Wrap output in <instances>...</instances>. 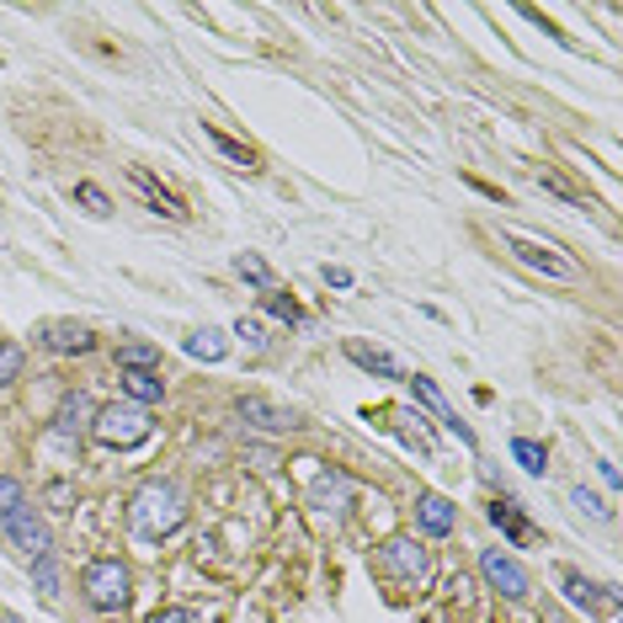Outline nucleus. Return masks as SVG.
Segmentation results:
<instances>
[{
  "mask_svg": "<svg viewBox=\"0 0 623 623\" xmlns=\"http://www.w3.org/2000/svg\"><path fill=\"white\" fill-rule=\"evenodd\" d=\"M570 507H581V512H587V518H597V522L613 518V512H608V501H602V496H591L587 485H576V490H570Z\"/></svg>",
  "mask_w": 623,
  "mask_h": 623,
  "instance_id": "27",
  "label": "nucleus"
},
{
  "mask_svg": "<svg viewBox=\"0 0 623 623\" xmlns=\"http://www.w3.org/2000/svg\"><path fill=\"white\" fill-rule=\"evenodd\" d=\"M80 591L97 613H123L129 597H134V581H129V565L123 559H91L80 570Z\"/></svg>",
  "mask_w": 623,
  "mask_h": 623,
  "instance_id": "3",
  "label": "nucleus"
},
{
  "mask_svg": "<svg viewBox=\"0 0 623 623\" xmlns=\"http://www.w3.org/2000/svg\"><path fill=\"white\" fill-rule=\"evenodd\" d=\"M490 522H496L512 544H538V527L522 518V507L512 501V496H496V501H490Z\"/></svg>",
  "mask_w": 623,
  "mask_h": 623,
  "instance_id": "11",
  "label": "nucleus"
},
{
  "mask_svg": "<svg viewBox=\"0 0 623 623\" xmlns=\"http://www.w3.org/2000/svg\"><path fill=\"white\" fill-rule=\"evenodd\" d=\"M75 203L86 208V213H97V219H102V213H112L107 192H102V187H91V181H75Z\"/></svg>",
  "mask_w": 623,
  "mask_h": 623,
  "instance_id": "25",
  "label": "nucleus"
},
{
  "mask_svg": "<svg viewBox=\"0 0 623 623\" xmlns=\"http://www.w3.org/2000/svg\"><path fill=\"white\" fill-rule=\"evenodd\" d=\"M507 245H512V256H518L522 267H533V272L544 277H559V282H570V277H581V267L570 262V256H559L554 245H538V241H522V235H507Z\"/></svg>",
  "mask_w": 623,
  "mask_h": 623,
  "instance_id": "5",
  "label": "nucleus"
},
{
  "mask_svg": "<svg viewBox=\"0 0 623 623\" xmlns=\"http://www.w3.org/2000/svg\"><path fill=\"white\" fill-rule=\"evenodd\" d=\"M224 352H230V342H224V331H213V325H203V331L187 336V357H198V363H224Z\"/></svg>",
  "mask_w": 623,
  "mask_h": 623,
  "instance_id": "18",
  "label": "nucleus"
},
{
  "mask_svg": "<svg viewBox=\"0 0 623 623\" xmlns=\"http://www.w3.org/2000/svg\"><path fill=\"white\" fill-rule=\"evenodd\" d=\"M0 623H22V619H16V613H11V608H0Z\"/></svg>",
  "mask_w": 623,
  "mask_h": 623,
  "instance_id": "33",
  "label": "nucleus"
},
{
  "mask_svg": "<svg viewBox=\"0 0 623 623\" xmlns=\"http://www.w3.org/2000/svg\"><path fill=\"white\" fill-rule=\"evenodd\" d=\"M325 282H331V288H352V272H346V267H325Z\"/></svg>",
  "mask_w": 623,
  "mask_h": 623,
  "instance_id": "32",
  "label": "nucleus"
},
{
  "mask_svg": "<svg viewBox=\"0 0 623 623\" xmlns=\"http://www.w3.org/2000/svg\"><path fill=\"white\" fill-rule=\"evenodd\" d=\"M379 565L389 576H400V581H426V570H432V554L421 549L415 538H389L379 549Z\"/></svg>",
  "mask_w": 623,
  "mask_h": 623,
  "instance_id": "6",
  "label": "nucleus"
},
{
  "mask_svg": "<svg viewBox=\"0 0 623 623\" xmlns=\"http://www.w3.org/2000/svg\"><path fill=\"white\" fill-rule=\"evenodd\" d=\"M235 411H241L251 426H262V432H293V426H299V415L277 411L272 400H262V394H241V405H235Z\"/></svg>",
  "mask_w": 623,
  "mask_h": 623,
  "instance_id": "10",
  "label": "nucleus"
},
{
  "mask_svg": "<svg viewBox=\"0 0 623 623\" xmlns=\"http://www.w3.org/2000/svg\"><path fill=\"white\" fill-rule=\"evenodd\" d=\"M123 394H129L134 405H144V411H149V405H155V400L166 394V383H160V374H144V368H129V374H123Z\"/></svg>",
  "mask_w": 623,
  "mask_h": 623,
  "instance_id": "17",
  "label": "nucleus"
},
{
  "mask_svg": "<svg viewBox=\"0 0 623 623\" xmlns=\"http://www.w3.org/2000/svg\"><path fill=\"white\" fill-rule=\"evenodd\" d=\"M91 426V400L75 389V394H65V405H59V421H54V437H80Z\"/></svg>",
  "mask_w": 623,
  "mask_h": 623,
  "instance_id": "16",
  "label": "nucleus"
},
{
  "mask_svg": "<svg viewBox=\"0 0 623 623\" xmlns=\"http://www.w3.org/2000/svg\"><path fill=\"white\" fill-rule=\"evenodd\" d=\"M235 272H241L245 282H256V288H267V293H272V267H267L256 251H241V256H235Z\"/></svg>",
  "mask_w": 623,
  "mask_h": 623,
  "instance_id": "21",
  "label": "nucleus"
},
{
  "mask_svg": "<svg viewBox=\"0 0 623 623\" xmlns=\"http://www.w3.org/2000/svg\"><path fill=\"white\" fill-rule=\"evenodd\" d=\"M538 181H544V187H549L554 198H565V203L587 208V198H581V192H576V187H570V181H565V176H554V171H538Z\"/></svg>",
  "mask_w": 623,
  "mask_h": 623,
  "instance_id": "29",
  "label": "nucleus"
},
{
  "mask_svg": "<svg viewBox=\"0 0 623 623\" xmlns=\"http://www.w3.org/2000/svg\"><path fill=\"white\" fill-rule=\"evenodd\" d=\"M480 576L490 581V591H501L507 602H522V597L533 591L527 570H522L512 554H501V549H485V554H480Z\"/></svg>",
  "mask_w": 623,
  "mask_h": 623,
  "instance_id": "4",
  "label": "nucleus"
},
{
  "mask_svg": "<svg viewBox=\"0 0 623 623\" xmlns=\"http://www.w3.org/2000/svg\"><path fill=\"white\" fill-rule=\"evenodd\" d=\"M203 138L213 144V149H219V155H224V160H230V166H241V171H256V149H251V144H241V138H230L224 129H219V123H203Z\"/></svg>",
  "mask_w": 623,
  "mask_h": 623,
  "instance_id": "15",
  "label": "nucleus"
},
{
  "mask_svg": "<svg viewBox=\"0 0 623 623\" xmlns=\"http://www.w3.org/2000/svg\"><path fill=\"white\" fill-rule=\"evenodd\" d=\"M267 310H272L277 320H288V325H304V310H299L293 293H267Z\"/></svg>",
  "mask_w": 623,
  "mask_h": 623,
  "instance_id": "28",
  "label": "nucleus"
},
{
  "mask_svg": "<svg viewBox=\"0 0 623 623\" xmlns=\"http://www.w3.org/2000/svg\"><path fill=\"white\" fill-rule=\"evenodd\" d=\"M187 522V507H181V490L166 480H149V485H138V496H134V507H129V527H134L138 538H171L176 527Z\"/></svg>",
  "mask_w": 623,
  "mask_h": 623,
  "instance_id": "1",
  "label": "nucleus"
},
{
  "mask_svg": "<svg viewBox=\"0 0 623 623\" xmlns=\"http://www.w3.org/2000/svg\"><path fill=\"white\" fill-rule=\"evenodd\" d=\"M411 394H415V400H421V405H426L432 415H437L443 426H448V432L458 437V443H464V448H475V426H469V421H458V411L448 405V394H443L437 383H432V379H421V374H415V379H411Z\"/></svg>",
  "mask_w": 623,
  "mask_h": 623,
  "instance_id": "7",
  "label": "nucleus"
},
{
  "mask_svg": "<svg viewBox=\"0 0 623 623\" xmlns=\"http://www.w3.org/2000/svg\"><path fill=\"white\" fill-rule=\"evenodd\" d=\"M149 432H155V421L144 405L134 400H118V405H107V411L91 415V437L102 443V448H138V443H149Z\"/></svg>",
  "mask_w": 623,
  "mask_h": 623,
  "instance_id": "2",
  "label": "nucleus"
},
{
  "mask_svg": "<svg viewBox=\"0 0 623 623\" xmlns=\"http://www.w3.org/2000/svg\"><path fill=\"white\" fill-rule=\"evenodd\" d=\"M118 363H123V368H144V374H155L160 352H155V346H144V342H129L123 352H118Z\"/></svg>",
  "mask_w": 623,
  "mask_h": 623,
  "instance_id": "23",
  "label": "nucleus"
},
{
  "mask_svg": "<svg viewBox=\"0 0 623 623\" xmlns=\"http://www.w3.org/2000/svg\"><path fill=\"white\" fill-rule=\"evenodd\" d=\"M37 342L48 346V352H59V357H69V352H91L97 336H91L86 325H75V320H54V325L37 331Z\"/></svg>",
  "mask_w": 623,
  "mask_h": 623,
  "instance_id": "9",
  "label": "nucleus"
},
{
  "mask_svg": "<svg viewBox=\"0 0 623 623\" xmlns=\"http://www.w3.org/2000/svg\"><path fill=\"white\" fill-rule=\"evenodd\" d=\"M33 576H37V591H43V597L54 602V597H59V576H54V549L37 554V559H33Z\"/></svg>",
  "mask_w": 623,
  "mask_h": 623,
  "instance_id": "24",
  "label": "nucleus"
},
{
  "mask_svg": "<svg viewBox=\"0 0 623 623\" xmlns=\"http://www.w3.org/2000/svg\"><path fill=\"white\" fill-rule=\"evenodd\" d=\"M155 623H198V613H187V608H160Z\"/></svg>",
  "mask_w": 623,
  "mask_h": 623,
  "instance_id": "30",
  "label": "nucleus"
},
{
  "mask_svg": "<svg viewBox=\"0 0 623 623\" xmlns=\"http://www.w3.org/2000/svg\"><path fill=\"white\" fill-rule=\"evenodd\" d=\"M559 587H565V597H570L576 608H587V613L597 608V587H591L581 570H559Z\"/></svg>",
  "mask_w": 623,
  "mask_h": 623,
  "instance_id": "20",
  "label": "nucleus"
},
{
  "mask_svg": "<svg viewBox=\"0 0 623 623\" xmlns=\"http://www.w3.org/2000/svg\"><path fill=\"white\" fill-rule=\"evenodd\" d=\"M415 522H421V533H432V538H443L453 533V501L448 496H415Z\"/></svg>",
  "mask_w": 623,
  "mask_h": 623,
  "instance_id": "13",
  "label": "nucleus"
},
{
  "mask_svg": "<svg viewBox=\"0 0 623 623\" xmlns=\"http://www.w3.org/2000/svg\"><path fill=\"white\" fill-rule=\"evenodd\" d=\"M129 176H134V187L144 192V198H149V208H155V213H166V219H187V203H181L176 192H166V187H160V181H155L149 171H138V166H134Z\"/></svg>",
  "mask_w": 623,
  "mask_h": 623,
  "instance_id": "14",
  "label": "nucleus"
},
{
  "mask_svg": "<svg viewBox=\"0 0 623 623\" xmlns=\"http://www.w3.org/2000/svg\"><path fill=\"white\" fill-rule=\"evenodd\" d=\"M0 533H5V538H11L16 549L27 554V565H33L37 554H48V549H54V544H48V533H43V527L33 522V507H27V512H16L11 522H0Z\"/></svg>",
  "mask_w": 623,
  "mask_h": 623,
  "instance_id": "8",
  "label": "nucleus"
},
{
  "mask_svg": "<svg viewBox=\"0 0 623 623\" xmlns=\"http://www.w3.org/2000/svg\"><path fill=\"white\" fill-rule=\"evenodd\" d=\"M16 379H22V346L0 342V389H5V383H16Z\"/></svg>",
  "mask_w": 623,
  "mask_h": 623,
  "instance_id": "26",
  "label": "nucleus"
},
{
  "mask_svg": "<svg viewBox=\"0 0 623 623\" xmlns=\"http://www.w3.org/2000/svg\"><path fill=\"white\" fill-rule=\"evenodd\" d=\"M16 512H27V490H22V480L0 475V522H11Z\"/></svg>",
  "mask_w": 623,
  "mask_h": 623,
  "instance_id": "22",
  "label": "nucleus"
},
{
  "mask_svg": "<svg viewBox=\"0 0 623 623\" xmlns=\"http://www.w3.org/2000/svg\"><path fill=\"white\" fill-rule=\"evenodd\" d=\"M342 352L352 357V363H357V368H363V374H379V379H400V363H394V352H383V346L357 342V336H352V342H346Z\"/></svg>",
  "mask_w": 623,
  "mask_h": 623,
  "instance_id": "12",
  "label": "nucleus"
},
{
  "mask_svg": "<svg viewBox=\"0 0 623 623\" xmlns=\"http://www.w3.org/2000/svg\"><path fill=\"white\" fill-rule=\"evenodd\" d=\"M235 336H245V346H256V352H262V325H256V320H241V325H235Z\"/></svg>",
  "mask_w": 623,
  "mask_h": 623,
  "instance_id": "31",
  "label": "nucleus"
},
{
  "mask_svg": "<svg viewBox=\"0 0 623 623\" xmlns=\"http://www.w3.org/2000/svg\"><path fill=\"white\" fill-rule=\"evenodd\" d=\"M512 458H518L527 475H544L549 469V453H544V443H533V437H512Z\"/></svg>",
  "mask_w": 623,
  "mask_h": 623,
  "instance_id": "19",
  "label": "nucleus"
}]
</instances>
